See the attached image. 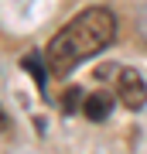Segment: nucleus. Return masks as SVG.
Here are the masks:
<instances>
[{"label":"nucleus","mask_w":147,"mask_h":154,"mask_svg":"<svg viewBox=\"0 0 147 154\" xmlns=\"http://www.w3.org/2000/svg\"><path fill=\"white\" fill-rule=\"evenodd\" d=\"M116 38V17L109 7H86L62 28L44 48V69L51 75H69L82 62L109 48Z\"/></svg>","instance_id":"obj_1"},{"label":"nucleus","mask_w":147,"mask_h":154,"mask_svg":"<svg viewBox=\"0 0 147 154\" xmlns=\"http://www.w3.org/2000/svg\"><path fill=\"white\" fill-rule=\"evenodd\" d=\"M116 99L127 110H144L147 106V86L133 69H120V75H116Z\"/></svg>","instance_id":"obj_2"},{"label":"nucleus","mask_w":147,"mask_h":154,"mask_svg":"<svg viewBox=\"0 0 147 154\" xmlns=\"http://www.w3.org/2000/svg\"><path fill=\"white\" fill-rule=\"evenodd\" d=\"M82 110H86V116L93 123H99V120L109 116V110H113V96L109 93H93V96H86V106H82Z\"/></svg>","instance_id":"obj_3"},{"label":"nucleus","mask_w":147,"mask_h":154,"mask_svg":"<svg viewBox=\"0 0 147 154\" xmlns=\"http://www.w3.org/2000/svg\"><path fill=\"white\" fill-rule=\"evenodd\" d=\"M7 127H11V120H7V113H4V106H0V134H4Z\"/></svg>","instance_id":"obj_4"}]
</instances>
